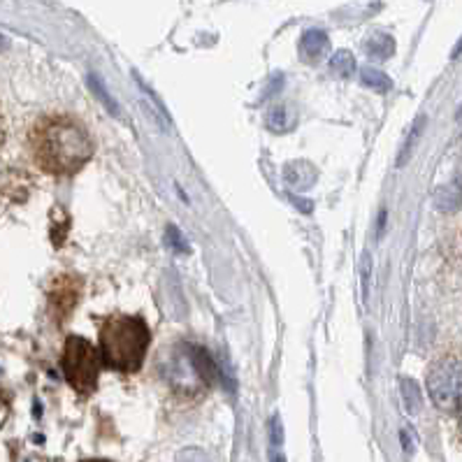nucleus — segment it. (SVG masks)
<instances>
[{
    "instance_id": "obj_4",
    "label": "nucleus",
    "mask_w": 462,
    "mask_h": 462,
    "mask_svg": "<svg viewBox=\"0 0 462 462\" xmlns=\"http://www.w3.org/2000/svg\"><path fill=\"white\" fill-rule=\"evenodd\" d=\"M426 386L432 404L444 413L462 412V356L442 353L430 363Z\"/></svg>"
},
{
    "instance_id": "obj_2",
    "label": "nucleus",
    "mask_w": 462,
    "mask_h": 462,
    "mask_svg": "<svg viewBox=\"0 0 462 462\" xmlns=\"http://www.w3.org/2000/svg\"><path fill=\"white\" fill-rule=\"evenodd\" d=\"M151 330L142 316H110L100 323L98 351L103 363L121 374L142 370Z\"/></svg>"
},
{
    "instance_id": "obj_8",
    "label": "nucleus",
    "mask_w": 462,
    "mask_h": 462,
    "mask_svg": "<svg viewBox=\"0 0 462 462\" xmlns=\"http://www.w3.org/2000/svg\"><path fill=\"white\" fill-rule=\"evenodd\" d=\"M365 51L370 58H376V61H386L390 56L395 54V40L386 33H372L365 42Z\"/></svg>"
},
{
    "instance_id": "obj_22",
    "label": "nucleus",
    "mask_w": 462,
    "mask_h": 462,
    "mask_svg": "<svg viewBox=\"0 0 462 462\" xmlns=\"http://www.w3.org/2000/svg\"><path fill=\"white\" fill-rule=\"evenodd\" d=\"M84 462H107V460H84Z\"/></svg>"
},
{
    "instance_id": "obj_18",
    "label": "nucleus",
    "mask_w": 462,
    "mask_h": 462,
    "mask_svg": "<svg viewBox=\"0 0 462 462\" xmlns=\"http://www.w3.org/2000/svg\"><path fill=\"white\" fill-rule=\"evenodd\" d=\"M360 277H363V300H367V293H370V256H367V253L363 256Z\"/></svg>"
},
{
    "instance_id": "obj_5",
    "label": "nucleus",
    "mask_w": 462,
    "mask_h": 462,
    "mask_svg": "<svg viewBox=\"0 0 462 462\" xmlns=\"http://www.w3.org/2000/svg\"><path fill=\"white\" fill-rule=\"evenodd\" d=\"M61 367L65 381L73 386V390L80 395L96 393L100 376V351H96V346L89 339L80 337V335H70L65 339Z\"/></svg>"
},
{
    "instance_id": "obj_11",
    "label": "nucleus",
    "mask_w": 462,
    "mask_h": 462,
    "mask_svg": "<svg viewBox=\"0 0 462 462\" xmlns=\"http://www.w3.org/2000/svg\"><path fill=\"white\" fill-rule=\"evenodd\" d=\"M423 128H426V117H419L416 119V124L412 126V130H409L407 140H404V144H402L400 149V158H397V166H404L409 160V156L413 154V147H416V142L420 140V133H423Z\"/></svg>"
},
{
    "instance_id": "obj_14",
    "label": "nucleus",
    "mask_w": 462,
    "mask_h": 462,
    "mask_svg": "<svg viewBox=\"0 0 462 462\" xmlns=\"http://www.w3.org/2000/svg\"><path fill=\"white\" fill-rule=\"evenodd\" d=\"M400 389H402V400H404V409H407L409 413H419L420 390L419 386H416V381H413V379H402Z\"/></svg>"
},
{
    "instance_id": "obj_13",
    "label": "nucleus",
    "mask_w": 462,
    "mask_h": 462,
    "mask_svg": "<svg viewBox=\"0 0 462 462\" xmlns=\"http://www.w3.org/2000/svg\"><path fill=\"white\" fill-rule=\"evenodd\" d=\"M267 128L274 130V133H286L289 128H293V114L284 105L272 107L270 114H267Z\"/></svg>"
},
{
    "instance_id": "obj_3",
    "label": "nucleus",
    "mask_w": 462,
    "mask_h": 462,
    "mask_svg": "<svg viewBox=\"0 0 462 462\" xmlns=\"http://www.w3.org/2000/svg\"><path fill=\"white\" fill-rule=\"evenodd\" d=\"M167 386L179 395H203L214 386L219 379V367L214 358L196 344H174L160 367Z\"/></svg>"
},
{
    "instance_id": "obj_19",
    "label": "nucleus",
    "mask_w": 462,
    "mask_h": 462,
    "mask_svg": "<svg viewBox=\"0 0 462 462\" xmlns=\"http://www.w3.org/2000/svg\"><path fill=\"white\" fill-rule=\"evenodd\" d=\"M272 462H286L284 453H281L279 449H272Z\"/></svg>"
},
{
    "instance_id": "obj_1",
    "label": "nucleus",
    "mask_w": 462,
    "mask_h": 462,
    "mask_svg": "<svg viewBox=\"0 0 462 462\" xmlns=\"http://www.w3.org/2000/svg\"><path fill=\"white\" fill-rule=\"evenodd\" d=\"M31 158L42 173L68 177L80 173L96 154V142L73 114H44L28 130Z\"/></svg>"
},
{
    "instance_id": "obj_10",
    "label": "nucleus",
    "mask_w": 462,
    "mask_h": 462,
    "mask_svg": "<svg viewBox=\"0 0 462 462\" xmlns=\"http://www.w3.org/2000/svg\"><path fill=\"white\" fill-rule=\"evenodd\" d=\"M360 80H363L365 87L374 89L376 93H389L393 89V81H390L389 74H383L381 70L374 68H363L360 70Z\"/></svg>"
},
{
    "instance_id": "obj_20",
    "label": "nucleus",
    "mask_w": 462,
    "mask_h": 462,
    "mask_svg": "<svg viewBox=\"0 0 462 462\" xmlns=\"http://www.w3.org/2000/svg\"><path fill=\"white\" fill-rule=\"evenodd\" d=\"M460 54H462V37H460V42L456 44V50H453V58H458Z\"/></svg>"
},
{
    "instance_id": "obj_15",
    "label": "nucleus",
    "mask_w": 462,
    "mask_h": 462,
    "mask_svg": "<svg viewBox=\"0 0 462 462\" xmlns=\"http://www.w3.org/2000/svg\"><path fill=\"white\" fill-rule=\"evenodd\" d=\"M89 84H91L93 93H96V96H98L100 103H103V105L107 107V112H110L112 117H121V110H119L117 100L112 98L110 93H107L105 84H103V81H100L98 74H91V77H89Z\"/></svg>"
},
{
    "instance_id": "obj_7",
    "label": "nucleus",
    "mask_w": 462,
    "mask_h": 462,
    "mask_svg": "<svg viewBox=\"0 0 462 462\" xmlns=\"http://www.w3.org/2000/svg\"><path fill=\"white\" fill-rule=\"evenodd\" d=\"M327 50H330V40L319 28H312L300 37V56H303L304 63L323 61L327 56Z\"/></svg>"
},
{
    "instance_id": "obj_17",
    "label": "nucleus",
    "mask_w": 462,
    "mask_h": 462,
    "mask_svg": "<svg viewBox=\"0 0 462 462\" xmlns=\"http://www.w3.org/2000/svg\"><path fill=\"white\" fill-rule=\"evenodd\" d=\"M167 242H170V247H173L174 251L189 253V247H186V240H184V237H181V233H179V230L174 228V226H170V228H167Z\"/></svg>"
},
{
    "instance_id": "obj_6",
    "label": "nucleus",
    "mask_w": 462,
    "mask_h": 462,
    "mask_svg": "<svg viewBox=\"0 0 462 462\" xmlns=\"http://www.w3.org/2000/svg\"><path fill=\"white\" fill-rule=\"evenodd\" d=\"M316 167L307 160H293L284 167V181L293 191H307L316 184Z\"/></svg>"
},
{
    "instance_id": "obj_12",
    "label": "nucleus",
    "mask_w": 462,
    "mask_h": 462,
    "mask_svg": "<svg viewBox=\"0 0 462 462\" xmlns=\"http://www.w3.org/2000/svg\"><path fill=\"white\" fill-rule=\"evenodd\" d=\"M330 70H333L337 77H353V73H356V58H353L351 51H337V54L330 58Z\"/></svg>"
},
{
    "instance_id": "obj_21",
    "label": "nucleus",
    "mask_w": 462,
    "mask_h": 462,
    "mask_svg": "<svg viewBox=\"0 0 462 462\" xmlns=\"http://www.w3.org/2000/svg\"><path fill=\"white\" fill-rule=\"evenodd\" d=\"M7 47V40H5V35H3V33H0V51L5 50Z\"/></svg>"
},
{
    "instance_id": "obj_23",
    "label": "nucleus",
    "mask_w": 462,
    "mask_h": 462,
    "mask_svg": "<svg viewBox=\"0 0 462 462\" xmlns=\"http://www.w3.org/2000/svg\"><path fill=\"white\" fill-rule=\"evenodd\" d=\"M460 432H462V419H460Z\"/></svg>"
},
{
    "instance_id": "obj_16",
    "label": "nucleus",
    "mask_w": 462,
    "mask_h": 462,
    "mask_svg": "<svg viewBox=\"0 0 462 462\" xmlns=\"http://www.w3.org/2000/svg\"><path fill=\"white\" fill-rule=\"evenodd\" d=\"M174 462H210L207 460V453L197 446H191V449H181L177 453V460Z\"/></svg>"
},
{
    "instance_id": "obj_9",
    "label": "nucleus",
    "mask_w": 462,
    "mask_h": 462,
    "mask_svg": "<svg viewBox=\"0 0 462 462\" xmlns=\"http://www.w3.org/2000/svg\"><path fill=\"white\" fill-rule=\"evenodd\" d=\"M435 203L442 212H450V210H458L462 204V177L453 179L450 184L442 186L437 191V197H435Z\"/></svg>"
}]
</instances>
